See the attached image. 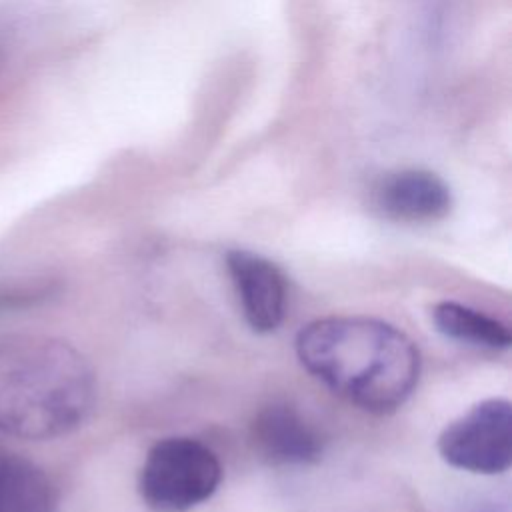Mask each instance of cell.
<instances>
[{
  "label": "cell",
  "instance_id": "cell-1",
  "mask_svg": "<svg viewBox=\"0 0 512 512\" xmlns=\"http://www.w3.org/2000/svg\"><path fill=\"white\" fill-rule=\"evenodd\" d=\"M294 346L304 370L370 414L396 412L420 378L416 344L378 318H318L302 326Z\"/></svg>",
  "mask_w": 512,
  "mask_h": 512
},
{
  "label": "cell",
  "instance_id": "cell-2",
  "mask_svg": "<svg viewBox=\"0 0 512 512\" xmlns=\"http://www.w3.org/2000/svg\"><path fill=\"white\" fill-rule=\"evenodd\" d=\"M96 404V374L70 342L44 334L0 336V432L52 440L80 428Z\"/></svg>",
  "mask_w": 512,
  "mask_h": 512
},
{
  "label": "cell",
  "instance_id": "cell-3",
  "mask_svg": "<svg viewBox=\"0 0 512 512\" xmlns=\"http://www.w3.org/2000/svg\"><path fill=\"white\" fill-rule=\"evenodd\" d=\"M222 464L216 452L190 436L154 442L138 474V492L152 512H188L218 490Z\"/></svg>",
  "mask_w": 512,
  "mask_h": 512
},
{
  "label": "cell",
  "instance_id": "cell-4",
  "mask_svg": "<svg viewBox=\"0 0 512 512\" xmlns=\"http://www.w3.org/2000/svg\"><path fill=\"white\" fill-rule=\"evenodd\" d=\"M442 460L472 474H502L512 464V406L486 398L452 420L438 436Z\"/></svg>",
  "mask_w": 512,
  "mask_h": 512
},
{
  "label": "cell",
  "instance_id": "cell-5",
  "mask_svg": "<svg viewBox=\"0 0 512 512\" xmlns=\"http://www.w3.org/2000/svg\"><path fill=\"white\" fill-rule=\"evenodd\" d=\"M226 270L246 324L258 334L274 332L286 316L288 302L282 270L272 260L242 248L226 252Z\"/></svg>",
  "mask_w": 512,
  "mask_h": 512
},
{
  "label": "cell",
  "instance_id": "cell-6",
  "mask_svg": "<svg viewBox=\"0 0 512 512\" xmlns=\"http://www.w3.org/2000/svg\"><path fill=\"white\" fill-rule=\"evenodd\" d=\"M376 210L394 222L428 224L452 208L448 184L430 170L406 168L380 178L374 188Z\"/></svg>",
  "mask_w": 512,
  "mask_h": 512
},
{
  "label": "cell",
  "instance_id": "cell-7",
  "mask_svg": "<svg viewBox=\"0 0 512 512\" xmlns=\"http://www.w3.org/2000/svg\"><path fill=\"white\" fill-rule=\"evenodd\" d=\"M252 442L264 460L282 466L314 464L324 452L320 432L284 402L268 404L254 416Z\"/></svg>",
  "mask_w": 512,
  "mask_h": 512
},
{
  "label": "cell",
  "instance_id": "cell-8",
  "mask_svg": "<svg viewBox=\"0 0 512 512\" xmlns=\"http://www.w3.org/2000/svg\"><path fill=\"white\" fill-rule=\"evenodd\" d=\"M56 506L48 474L22 454L0 448V512H56Z\"/></svg>",
  "mask_w": 512,
  "mask_h": 512
},
{
  "label": "cell",
  "instance_id": "cell-9",
  "mask_svg": "<svg viewBox=\"0 0 512 512\" xmlns=\"http://www.w3.org/2000/svg\"><path fill=\"white\" fill-rule=\"evenodd\" d=\"M432 322L440 334L488 350H506L512 344L508 326L476 308L444 300L434 304Z\"/></svg>",
  "mask_w": 512,
  "mask_h": 512
},
{
  "label": "cell",
  "instance_id": "cell-10",
  "mask_svg": "<svg viewBox=\"0 0 512 512\" xmlns=\"http://www.w3.org/2000/svg\"><path fill=\"white\" fill-rule=\"evenodd\" d=\"M10 38H12V28L6 20L0 18V72L4 68V62L8 58V46H10Z\"/></svg>",
  "mask_w": 512,
  "mask_h": 512
}]
</instances>
